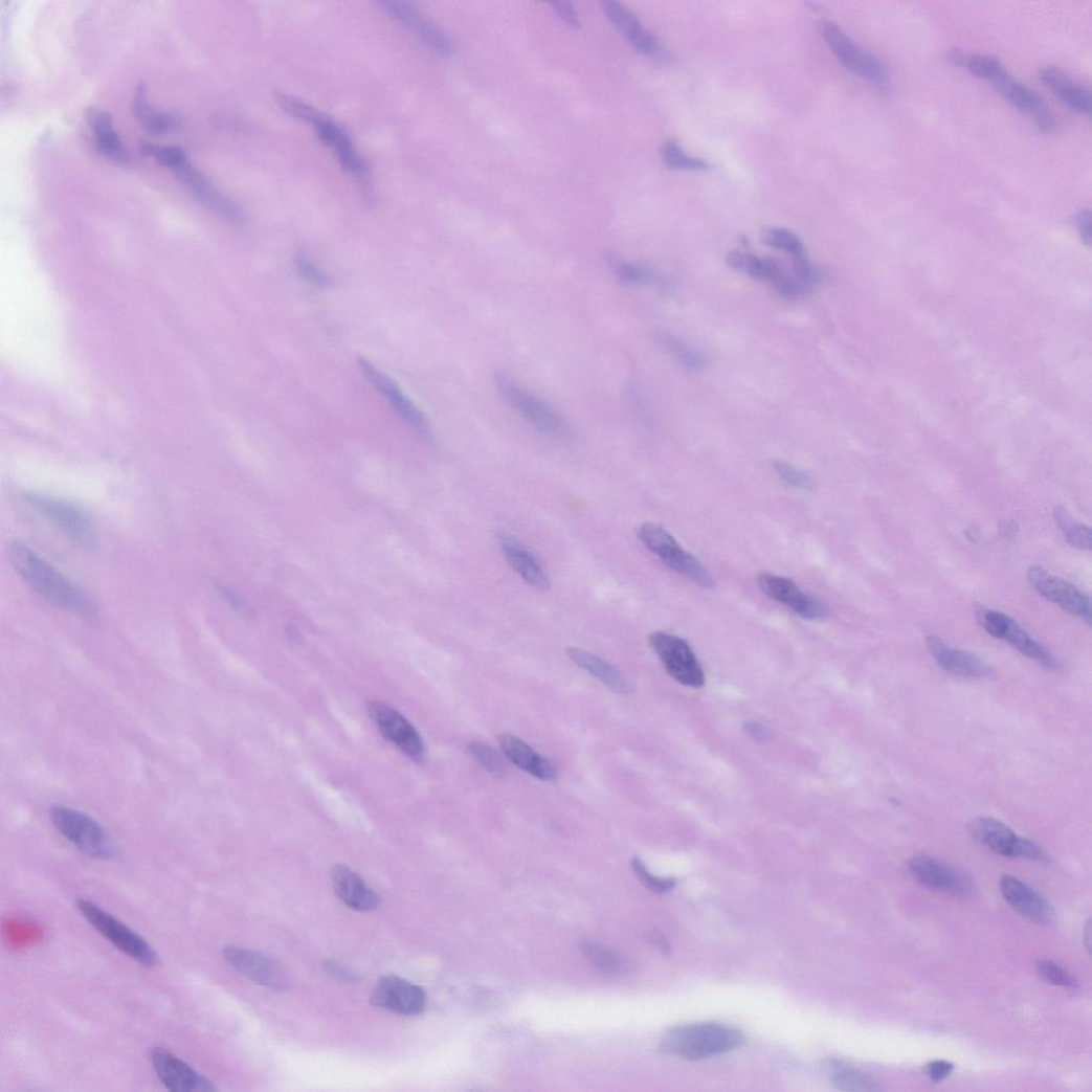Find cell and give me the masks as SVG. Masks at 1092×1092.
<instances>
[{"instance_id": "1", "label": "cell", "mask_w": 1092, "mask_h": 1092, "mask_svg": "<svg viewBox=\"0 0 1092 1092\" xmlns=\"http://www.w3.org/2000/svg\"><path fill=\"white\" fill-rule=\"evenodd\" d=\"M10 559L22 580L42 598L87 621L96 619L97 608L90 597L31 549L13 543Z\"/></svg>"}, {"instance_id": "2", "label": "cell", "mask_w": 1092, "mask_h": 1092, "mask_svg": "<svg viewBox=\"0 0 1092 1092\" xmlns=\"http://www.w3.org/2000/svg\"><path fill=\"white\" fill-rule=\"evenodd\" d=\"M744 1044L741 1031L718 1023H699L673 1027L665 1033L661 1050L688 1061H700L726 1054Z\"/></svg>"}, {"instance_id": "3", "label": "cell", "mask_w": 1092, "mask_h": 1092, "mask_svg": "<svg viewBox=\"0 0 1092 1092\" xmlns=\"http://www.w3.org/2000/svg\"><path fill=\"white\" fill-rule=\"evenodd\" d=\"M142 152L174 172L193 195L208 209L232 223H242L244 215L232 200L222 195L190 161L179 147L144 144Z\"/></svg>"}, {"instance_id": "4", "label": "cell", "mask_w": 1092, "mask_h": 1092, "mask_svg": "<svg viewBox=\"0 0 1092 1092\" xmlns=\"http://www.w3.org/2000/svg\"><path fill=\"white\" fill-rule=\"evenodd\" d=\"M76 907L89 924L125 955L147 967L159 965L160 959L155 950L120 919L88 899H79Z\"/></svg>"}, {"instance_id": "5", "label": "cell", "mask_w": 1092, "mask_h": 1092, "mask_svg": "<svg viewBox=\"0 0 1092 1092\" xmlns=\"http://www.w3.org/2000/svg\"><path fill=\"white\" fill-rule=\"evenodd\" d=\"M49 818L57 831L86 855L98 860L116 857V846L91 817L65 806H52Z\"/></svg>"}, {"instance_id": "6", "label": "cell", "mask_w": 1092, "mask_h": 1092, "mask_svg": "<svg viewBox=\"0 0 1092 1092\" xmlns=\"http://www.w3.org/2000/svg\"><path fill=\"white\" fill-rule=\"evenodd\" d=\"M497 391L507 404L540 432L555 439H566L570 426L562 416L543 400L527 391L504 373L495 376Z\"/></svg>"}, {"instance_id": "7", "label": "cell", "mask_w": 1092, "mask_h": 1092, "mask_svg": "<svg viewBox=\"0 0 1092 1092\" xmlns=\"http://www.w3.org/2000/svg\"><path fill=\"white\" fill-rule=\"evenodd\" d=\"M641 542L667 566L703 588L715 587L710 571L691 553L686 552L663 528L646 523L638 530Z\"/></svg>"}, {"instance_id": "8", "label": "cell", "mask_w": 1092, "mask_h": 1092, "mask_svg": "<svg viewBox=\"0 0 1092 1092\" xmlns=\"http://www.w3.org/2000/svg\"><path fill=\"white\" fill-rule=\"evenodd\" d=\"M820 27L827 45L848 71L877 86L887 83L888 71L876 55L857 46L834 22L822 21Z\"/></svg>"}, {"instance_id": "9", "label": "cell", "mask_w": 1092, "mask_h": 1092, "mask_svg": "<svg viewBox=\"0 0 1092 1092\" xmlns=\"http://www.w3.org/2000/svg\"><path fill=\"white\" fill-rule=\"evenodd\" d=\"M973 839L997 854L1045 861L1047 852L1037 843L1018 837L1008 826L993 818H976L967 826Z\"/></svg>"}, {"instance_id": "10", "label": "cell", "mask_w": 1092, "mask_h": 1092, "mask_svg": "<svg viewBox=\"0 0 1092 1092\" xmlns=\"http://www.w3.org/2000/svg\"><path fill=\"white\" fill-rule=\"evenodd\" d=\"M650 645L668 674L684 686L700 688L706 683L704 669L693 649L684 640L656 631Z\"/></svg>"}, {"instance_id": "11", "label": "cell", "mask_w": 1092, "mask_h": 1092, "mask_svg": "<svg viewBox=\"0 0 1092 1092\" xmlns=\"http://www.w3.org/2000/svg\"><path fill=\"white\" fill-rule=\"evenodd\" d=\"M24 498L76 545L84 549L95 545L94 529L88 517L75 506L35 493L25 494Z\"/></svg>"}, {"instance_id": "12", "label": "cell", "mask_w": 1092, "mask_h": 1092, "mask_svg": "<svg viewBox=\"0 0 1092 1092\" xmlns=\"http://www.w3.org/2000/svg\"><path fill=\"white\" fill-rule=\"evenodd\" d=\"M980 624L989 636L1006 641L1026 658L1048 669L1057 670L1061 668L1056 659L1043 645L1030 638L1027 631L1007 615L985 609L980 617Z\"/></svg>"}, {"instance_id": "13", "label": "cell", "mask_w": 1092, "mask_h": 1092, "mask_svg": "<svg viewBox=\"0 0 1092 1092\" xmlns=\"http://www.w3.org/2000/svg\"><path fill=\"white\" fill-rule=\"evenodd\" d=\"M151 1065L163 1086L175 1092H213L216 1085L169 1050L155 1047L150 1051Z\"/></svg>"}, {"instance_id": "14", "label": "cell", "mask_w": 1092, "mask_h": 1092, "mask_svg": "<svg viewBox=\"0 0 1092 1092\" xmlns=\"http://www.w3.org/2000/svg\"><path fill=\"white\" fill-rule=\"evenodd\" d=\"M1027 580L1034 590H1037L1043 598L1090 624V599L1075 586L1065 580L1051 576V574L1041 565H1033L1028 569Z\"/></svg>"}, {"instance_id": "15", "label": "cell", "mask_w": 1092, "mask_h": 1092, "mask_svg": "<svg viewBox=\"0 0 1092 1092\" xmlns=\"http://www.w3.org/2000/svg\"><path fill=\"white\" fill-rule=\"evenodd\" d=\"M369 714L381 734L407 757L417 762L425 758L424 742L416 728L399 712L382 703H373Z\"/></svg>"}, {"instance_id": "16", "label": "cell", "mask_w": 1092, "mask_h": 1092, "mask_svg": "<svg viewBox=\"0 0 1092 1092\" xmlns=\"http://www.w3.org/2000/svg\"><path fill=\"white\" fill-rule=\"evenodd\" d=\"M908 869L919 884L934 891L957 898L974 894L973 884L966 876L932 856H912Z\"/></svg>"}, {"instance_id": "17", "label": "cell", "mask_w": 1092, "mask_h": 1092, "mask_svg": "<svg viewBox=\"0 0 1092 1092\" xmlns=\"http://www.w3.org/2000/svg\"><path fill=\"white\" fill-rule=\"evenodd\" d=\"M379 6L393 20L413 31L424 44L442 57H450L454 46L450 38L415 5L399 0H385Z\"/></svg>"}, {"instance_id": "18", "label": "cell", "mask_w": 1092, "mask_h": 1092, "mask_svg": "<svg viewBox=\"0 0 1092 1092\" xmlns=\"http://www.w3.org/2000/svg\"><path fill=\"white\" fill-rule=\"evenodd\" d=\"M358 364L365 378L389 401L395 413L422 437L431 439V429L426 416L400 391L398 385L364 357L358 359Z\"/></svg>"}, {"instance_id": "19", "label": "cell", "mask_w": 1092, "mask_h": 1092, "mask_svg": "<svg viewBox=\"0 0 1092 1092\" xmlns=\"http://www.w3.org/2000/svg\"><path fill=\"white\" fill-rule=\"evenodd\" d=\"M372 1002L375 1006L402 1016L420 1015L426 1006L423 988L398 976H384L376 984Z\"/></svg>"}, {"instance_id": "20", "label": "cell", "mask_w": 1092, "mask_h": 1092, "mask_svg": "<svg viewBox=\"0 0 1092 1092\" xmlns=\"http://www.w3.org/2000/svg\"><path fill=\"white\" fill-rule=\"evenodd\" d=\"M761 590L771 599L790 608L803 619L818 621L828 615L827 607L814 597L804 594L798 585L786 578L763 573L758 578Z\"/></svg>"}, {"instance_id": "21", "label": "cell", "mask_w": 1092, "mask_h": 1092, "mask_svg": "<svg viewBox=\"0 0 1092 1092\" xmlns=\"http://www.w3.org/2000/svg\"><path fill=\"white\" fill-rule=\"evenodd\" d=\"M308 124L315 128L319 139L333 149L344 170L361 181L367 179L369 165L355 151L354 143L347 132L318 110H315Z\"/></svg>"}, {"instance_id": "22", "label": "cell", "mask_w": 1092, "mask_h": 1092, "mask_svg": "<svg viewBox=\"0 0 1092 1092\" xmlns=\"http://www.w3.org/2000/svg\"><path fill=\"white\" fill-rule=\"evenodd\" d=\"M226 961L252 983L272 989L286 987L283 972L264 955L246 948L227 945L223 949Z\"/></svg>"}, {"instance_id": "23", "label": "cell", "mask_w": 1092, "mask_h": 1092, "mask_svg": "<svg viewBox=\"0 0 1092 1092\" xmlns=\"http://www.w3.org/2000/svg\"><path fill=\"white\" fill-rule=\"evenodd\" d=\"M603 9L611 23L640 52L654 60H668V52L663 44L633 13L616 2H605Z\"/></svg>"}, {"instance_id": "24", "label": "cell", "mask_w": 1092, "mask_h": 1092, "mask_svg": "<svg viewBox=\"0 0 1092 1092\" xmlns=\"http://www.w3.org/2000/svg\"><path fill=\"white\" fill-rule=\"evenodd\" d=\"M1001 892L1010 907L1030 922L1044 926L1054 921L1055 910L1052 905L1018 878L1004 876Z\"/></svg>"}, {"instance_id": "25", "label": "cell", "mask_w": 1092, "mask_h": 1092, "mask_svg": "<svg viewBox=\"0 0 1092 1092\" xmlns=\"http://www.w3.org/2000/svg\"><path fill=\"white\" fill-rule=\"evenodd\" d=\"M497 541L505 558L517 576L535 589H550L551 580L547 571L526 547L504 533L497 536Z\"/></svg>"}, {"instance_id": "26", "label": "cell", "mask_w": 1092, "mask_h": 1092, "mask_svg": "<svg viewBox=\"0 0 1092 1092\" xmlns=\"http://www.w3.org/2000/svg\"><path fill=\"white\" fill-rule=\"evenodd\" d=\"M331 881L336 896L348 907L361 912L373 911L379 907V895L349 867H334Z\"/></svg>"}, {"instance_id": "27", "label": "cell", "mask_w": 1092, "mask_h": 1092, "mask_svg": "<svg viewBox=\"0 0 1092 1092\" xmlns=\"http://www.w3.org/2000/svg\"><path fill=\"white\" fill-rule=\"evenodd\" d=\"M928 648L937 664L945 671L962 677L982 678L991 676L993 670L979 658L954 649L937 637L927 639Z\"/></svg>"}, {"instance_id": "28", "label": "cell", "mask_w": 1092, "mask_h": 1092, "mask_svg": "<svg viewBox=\"0 0 1092 1092\" xmlns=\"http://www.w3.org/2000/svg\"><path fill=\"white\" fill-rule=\"evenodd\" d=\"M1040 77L1071 110L1080 114H1089L1091 112L1090 91L1064 71L1056 67L1048 66L1041 70Z\"/></svg>"}, {"instance_id": "29", "label": "cell", "mask_w": 1092, "mask_h": 1092, "mask_svg": "<svg viewBox=\"0 0 1092 1092\" xmlns=\"http://www.w3.org/2000/svg\"><path fill=\"white\" fill-rule=\"evenodd\" d=\"M499 744L505 756L517 767L544 781L556 777L553 765L520 738L505 734L500 736Z\"/></svg>"}, {"instance_id": "30", "label": "cell", "mask_w": 1092, "mask_h": 1092, "mask_svg": "<svg viewBox=\"0 0 1092 1092\" xmlns=\"http://www.w3.org/2000/svg\"><path fill=\"white\" fill-rule=\"evenodd\" d=\"M87 118L97 151L114 162H129V153L116 128H114L110 114L103 110L92 109L88 112Z\"/></svg>"}, {"instance_id": "31", "label": "cell", "mask_w": 1092, "mask_h": 1092, "mask_svg": "<svg viewBox=\"0 0 1092 1092\" xmlns=\"http://www.w3.org/2000/svg\"><path fill=\"white\" fill-rule=\"evenodd\" d=\"M566 654L574 664L594 675L611 692L621 696L633 693V686L626 677L603 659L578 648H570Z\"/></svg>"}, {"instance_id": "32", "label": "cell", "mask_w": 1092, "mask_h": 1092, "mask_svg": "<svg viewBox=\"0 0 1092 1092\" xmlns=\"http://www.w3.org/2000/svg\"><path fill=\"white\" fill-rule=\"evenodd\" d=\"M134 113L144 130L153 135H164L180 127V121L172 114L156 110L148 101L143 85H139L134 95Z\"/></svg>"}, {"instance_id": "33", "label": "cell", "mask_w": 1092, "mask_h": 1092, "mask_svg": "<svg viewBox=\"0 0 1092 1092\" xmlns=\"http://www.w3.org/2000/svg\"><path fill=\"white\" fill-rule=\"evenodd\" d=\"M825 1068L831 1083L839 1090L852 1092L883 1090L881 1083L875 1078L838 1060L828 1061Z\"/></svg>"}, {"instance_id": "34", "label": "cell", "mask_w": 1092, "mask_h": 1092, "mask_svg": "<svg viewBox=\"0 0 1092 1092\" xmlns=\"http://www.w3.org/2000/svg\"><path fill=\"white\" fill-rule=\"evenodd\" d=\"M995 86L1013 106L1031 114L1033 119L1049 109L1039 92L1016 81L1011 75Z\"/></svg>"}, {"instance_id": "35", "label": "cell", "mask_w": 1092, "mask_h": 1092, "mask_svg": "<svg viewBox=\"0 0 1092 1092\" xmlns=\"http://www.w3.org/2000/svg\"><path fill=\"white\" fill-rule=\"evenodd\" d=\"M658 340L662 348L686 371L701 373L707 369L709 364L707 356L689 347L677 336L661 332L658 334Z\"/></svg>"}, {"instance_id": "36", "label": "cell", "mask_w": 1092, "mask_h": 1092, "mask_svg": "<svg viewBox=\"0 0 1092 1092\" xmlns=\"http://www.w3.org/2000/svg\"><path fill=\"white\" fill-rule=\"evenodd\" d=\"M726 261L735 270L744 272L754 278L771 283L782 272L774 260L761 259L753 253L740 250L729 252Z\"/></svg>"}, {"instance_id": "37", "label": "cell", "mask_w": 1092, "mask_h": 1092, "mask_svg": "<svg viewBox=\"0 0 1092 1092\" xmlns=\"http://www.w3.org/2000/svg\"><path fill=\"white\" fill-rule=\"evenodd\" d=\"M1054 519L1066 540L1074 548L1091 550V531L1089 527L1078 523L1071 514L1062 506L1054 510Z\"/></svg>"}, {"instance_id": "38", "label": "cell", "mask_w": 1092, "mask_h": 1092, "mask_svg": "<svg viewBox=\"0 0 1092 1092\" xmlns=\"http://www.w3.org/2000/svg\"><path fill=\"white\" fill-rule=\"evenodd\" d=\"M963 68L994 85L1010 75L1005 66L996 57L989 54H966Z\"/></svg>"}, {"instance_id": "39", "label": "cell", "mask_w": 1092, "mask_h": 1092, "mask_svg": "<svg viewBox=\"0 0 1092 1092\" xmlns=\"http://www.w3.org/2000/svg\"><path fill=\"white\" fill-rule=\"evenodd\" d=\"M608 264L614 274L625 284H662V278L650 268L610 257Z\"/></svg>"}, {"instance_id": "40", "label": "cell", "mask_w": 1092, "mask_h": 1092, "mask_svg": "<svg viewBox=\"0 0 1092 1092\" xmlns=\"http://www.w3.org/2000/svg\"><path fill=\"white\" fill-rule=\"evenodd\" d=\"M762 239L767 246L782 250L794 259L804 255L801 240L790 229L768 227L763 232Z\"/></svg>"}, {"instance_id": "41", "label": "cell", "mask_w": 1092, "mask_h": 1092, "mask_svg": "<svg viewBox=\"0 0 1092 1092\" xmlns=\"http://www.w3.org/2000/svg\"><path fill=\"white\" fill-rule=\"evenodd\" d=\"M662 157L665 164L670 169L677 170H707V161L687 155L675 141H667L662 148Z\"/></svg>"}, {"instance_id": "42", "label": "cell", "mask_w": 1092, "mask_h": 1092, "mask_svg": "<svg viewBox=\"0 0 1092 1092\" xmlns=\"http://www.w3.org/2000/svg\"><path fill=\"white\" fill-rule=\"evenodd\" d=\"M584 951L594 965L604 973L615 974L622 968L620 957L599 944L587 943Z\"/></svg>"}, {"instance_id": "43", "label": "cell", "mask_w": 1092, "mask_h": 1092, "mask_svg": "<svg viewBox=\"0 0 1092 1092\" xmlns=\"http://www.w3.org/2000/svg\"><path fill=\"white\" fill-rule=\"evenodd\" d=\"M469 751L474 759L491 774L497 776L504 773V763L492 746L481 741H473L469 745Z\"/></svg>"}, {"instance_id": "44", "label": "cell", "mask_w": 1092, "mask_h": 1092, "mask_svg": "<svg viewBox=\"0 0 1092 1092\" xmlns=\"http://www.w3.org/2000/svg\"><path fill=\"white\" fill-rule=\"evenodd\" d=\"M1038 971L1043 979L1052 985L1065 988H1073L1076 986L1074 977L1064 967L1051 960L1040 961L1038 964Z\"/></svg>"}, {"instance_id": "45", "label": "cell", "mask_w": 1092, "mask_h": 1092, "mask_svg": "<svg viewBox=\"0 0 1092 1092\" xmlns=\"http://www.w3.org/2000/svg\"><path fill=\"white\" fill-rule=\"evenodd\" d=\"M774 470L787 485L800 490H814L816 483L808 474L783 462H775Z\"/></svg>"}, {"instance_id": "46", "label": "cell", "mask_w": 1092, "mask_h": 1092, "mask_svg": "<svg viewBox=\"0 0 1092 1092\" xmlns=\"http://www.w3.org/2000/svg\"><path fill=\"white\" fill-rule=\"evenodd\" d=\"M295 266L299 275L312 285L329 287L333 284V277L318 268L305 254L296 257Z\"/></svg>"}, {"instance_id": "47", "label": "cell", "mask_w": 1092, "mask_h": 1092, "mask_svg": "<svg viewBox=\"0 0 1092 1092\" xmlns=\"http://www.w3.org/2000/svg\"><path fill=\"white\" fill-rule=\"evenodd\" d=\"M631 866H633V870L640 881L655 893L664 894L675 887V881L673 878H662L652 875L643 864V861L639 857H636L633 862H631Z\"/></svg>"}, {"instance_id": "48", "label": "cell", "mask_w": 1092, "mask_h": 1092, "mask_svg": "<svg viewBox=\"0 0 1092 1092\" xmlns=\"http://www.w3.org/2000/svg\"><path fill=\"white\" fill-rule=\"evenodd\" d=\"M215 590L229 606H231L240 615L245 617H252L254 615L251 605L233 589L223 584L217 583L215 584Z\"/></svg>"}, {"instance_id": "49", "label": "cell", "mask_w": 1092, "mask_h": 1092, "mask_svg": "<svg viewBox=\"0 0 1092 1092\" xmlns=\"http://www.w3.org/2000/svg\"><path fill=\"white\" fill-rule=\"evenodd\" d=\"M325 971L333 979L344 983H354L358 980L357 974L353 970L336 961L327 962Z\"/></svg>"}, {"instance_id": "50", "label": "cell", "mask_w": 1092, "mask_h": 1092, "mask_svg": "<svg viewBox=\"0 0 1092 1092\" xmlns=\"http://www.w3.org/2000/svg\"><path fill=\"white\" fill-rule=\"evenodd\" d=\"M557 16L571 27H579L580 21L576 12L569 3L555 2L552 4Z\"/></svg>"}, {"instance_id": "51", "label": "cell", "mask_w": 1092, "mask_h": 1092, "mask_svg": "<svg viewBox=\"0 0 1092 1092\" xmlns=\"http://www.w3.org/2000/svg\"><path fill=\"white\" fill-rule=\"evenodd\" d=\"M954 1071V1065L946 1061H935L928 1067V1073L934 1082H941Z\"/></svg>"}, {"instance_id": "52", "label": "cell", "mask_w": 1092, "mask_h": 1092, "mask_svg": "<svg viewBox=\"0 0 1092 1092\" xmlns=\"http://www.w3.org/2000/svg\"><path fill=\"white\" fill-rule=\"evenodd\" d=\"M1079 233L1084 243L1089 245L1091 239V214L1089 210L1080 211L1075 218Z\"/></svg>"}, {"instance_id": "53", "label": "cell", "mask_w": 1092, "mask_h": 1092, "mask_svg": "<svg viewBox=\"0 0 1092 1092\" xmlns=\"http://www.w3.org/2000/svg\"><path fill=\"white\" fill-rule=\"evenodd\" d=\"M744 731L754 739L759 741H765L771 737L768 730H766L762 725L753 721L744 725Z\"/></svg>"}, {"instance_id": "54", "label": "cell", "mask_w": 1092, "mask_h": 1092, "mask_svg": "<svg viewBox=\"0 0 1092 1092\" xmlns=\"http://www.w3.org/2000/svg\"><path fill=\"white\" fill-rule=\"evenodd\" d=\"M966 54L960 50H951L948 54L949 61L958 67H963Z\"/></svg>"}, {"instance_id": "55", "label": "cell", "mask_w": 1092, "mask_h": 1092, "mask_svg": "<svg viewBox=\"0 0 1092 1092\" xmlns=\"http://www.w3.org/2000/svg\"><path fill=\"white\" fill-rule=\"evenodd\" d=\"M652 939H653L654 943H655V944L658 945V948H659V949H660V950H661V951H662L663 953H665V954H668V953H669V951H670V946H669V944H668L667 940H666V939H665V938H664V937H663V936H662L661 934H654V935L652 936Z\"/></svg>"}]
</instances>
